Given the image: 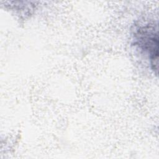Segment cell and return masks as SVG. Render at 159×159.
I'll list each match as a JSON object with an SVG mask.
<instances>
[{"label": "cell", "mask_w": 159, "mask_h": 159, "mask_svg": "<svg viewBox=\"0 0 159 159\" xmlns=\"http://www.w3.org/2000/svg\"><path fill=\"white\" fill-rule=\"evenodd\" d=\"M138 41L141 47L150 55L153 70L157 71L158 55V39L157 33L144 28L139 32Z\"/></svg>", "instance_id": "obj_1"}]
</instances>
